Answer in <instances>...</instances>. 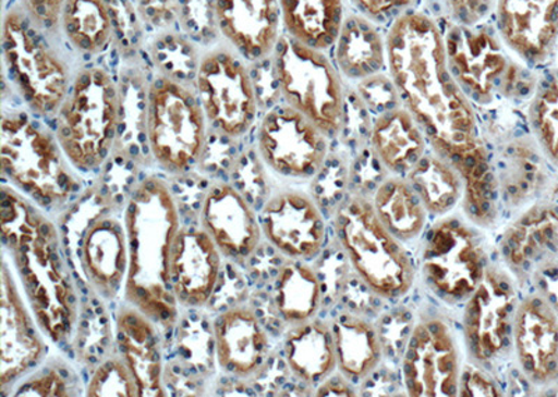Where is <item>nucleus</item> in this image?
<instances>
[{"label": "nucleus", "instance_id": "14", "mask_svg": "<svg viewBox=\"0 0 558 397\" xmlns=\"http://www.w3.org/2000/svg\"><path fill=\"white\" fill-rule=\"evenodd\" d=\"M331 138L288 103L264 113L256 128V156L262 165L289 183L305 185L322 175Z\"/></svg>", "mask_w": 558, "mask_h": 397}, {"label": "nucleus", "instance_id": "39", "mask_svg": "<svg viewBox=\"0 0 558 397\" xmlns=\"http://www.w3.org/2000/svg\"><path fill=\"white\" fill-rule=\"evenodd\" d=\"M179 27L194 42L208 48L222 41L218 32L214 0H178Z\"/></svg>", "mask_w": 558, "mask_h": 397}, {"label": "nucleus", "instance_id": "41", "mask_svg": "<svg viewBox=\"0 0 558 397\" xmlns=\"http://www.w3.org/2000/svg\"><path fill=\"white\" fill-rule=\"evenodd\" d=\"M357 94L363 106L376 116L388 109L402 106L400 94L390 73H378L376 76L362 79L357 83Z\"/></svg>", "mask_w": 558, "mask_h": 397}, {"label": "nucleus", "instance_id": "34", "mask_svg": "<svg viewBox=\"0 0 558 397\" xmlns=\"http://www.w3.org/2000/svg\"><path fill=\"white\" fill-rule=\"evenodd\" d=\"M61 38L78 57L97 58L107 52L114 36L109 0H68L61 17Z\"/></svg>", "mask_w": 558, "mask_h": 397}, {"label": "nucleus", "instance_id": "17", "mask_svg": "<svg viewBox=\"0 0 558 397\" xmlns=\"http://www.w3.org/2000/svg\"><path fill=\"white\" fill-rule=\"evenodd\" d=\"M263 236L288 260L311 262L328 241L326 218L305 190L283 188L268 198L260 213Z\"/></svg>", "mask_w": 558, "mask_h": 397}, {"label": "nucleus", "instance_id": "29", "mask_svg": "<svg viewBox=\"0 0 558 397\" xmlns=\"http://www.w3.org/2000/svg\"><path fill=\"white\" fill-rule=\"evenodd\" d=\"M283 359L298 381L318 388L338 371L331 322L316 317L289 326L283 339Z\"/></svg>", "mask_w": 558, "mask_h": 397}, {"label": "nucleus", "instance_id": "7", "mask_svg": "<svg viewBox=\"0 0 558 397\" xmlns=\"http://www.w3.org/2000/svg\"><path fill=\"white\" fill-rule=\"evenodd\" d=\"M2 220L16 226L35 256L38 271L22 276L23 289L32 302L38 325L53 340L69 334L76 320L77 299L72 277L59 256L58 233L33 206L12 188L2 191Z\"/></svg>", "mask_w": 558, "mask_h": 397}, {"label": "nucleus", "instance_id": "46", "mask_svg": "<svg viewBox=\"0 0 558 397\" xmlns=\"http://www.w3.org/2000/svg\"><path fill=\"white\" fill-rule=\"evenodd\" d=\"M136 8L142 23L156 28L157 33L179 26L178 0H143Z\"/></svg>", "mask_w": 558, "mask_h": 397}, {"label": "nucleus", "instance_id": "18", "mask_svg": "<svg viewBox=\"0 0 558 397\" xmlns=\"http://www.w3.org/2000/svg\"><path fill=\"white\" fill-rule=\"evenodd\" d=\"M512 361L532 388L558 384V311L541 291L523 293L518 305Z\"/></svg>", "mask_w": 558, "mask_h": 397}, {"label": "nucleus", "instance_id": "2", "mask_svg": "<svg viewBox=\"0 0 558 397\" xmlns=\"http://www.w3.org/2000/svg\"><path fill=\"white\" fill-rule=\"evenodd\" d=\"M171 188L148 178L132 193L124 227L129 238L126 300L149 320L171 322L179 305L171 281V256L181 227Z\"/></svg>", "mask_w": 558, "mask_h": 397}, {"label": "nucleus", "instance_id": "13", "mask_svg": "<svg viewBox=\"0 0 558 397\" xmlns=\"http://www.w3.org/2000/svg\"><path fill=\"white\" fill-rule=\"evenodd\" d=\"M522 295L515 277L493 261L462 307L460 332L468 361L496 376L512 361V334Z\"/></svg>", "mask_w": 558, "mask_h": 397}, {"label": "nucleus", "instance_id": "42", "mask_svg": "<svg viewBox=\"0 0 558 397\" xmlns=\"http://www.w3.org/2000/svg\"><path fill=\"white\" fill-rule=\"evenodd\" d=\"M68 0H17L20 9L47 36L61 39V17Z\"/></svg>", "mask_w": 558, "mask_h": 397}, {"label": "nucleus", "instance_id": "10", "mask_svg": "<svg viewBox=\"0 0 558 397\" xmlns=\"http://www.w3.org/2000/svg\"><path fill=\"white\" fill-rule=\"evenodd\" d=\"M208 132L194 88L157 73L148 86L146 142L158 166L169 175L191 172L206 153Z\"/></svg>", "mask_w": 558, "mask_h": 397}, {"label": "nucleus", "instance_id": "26", "mask_svg": "<svg viewBox=\"0 0 558 397\" xmlns=\"http://www.w3.org/2000/svg\"><path fill=\"white\" fill-rule=\"evenodd\" d=\"M368 141L378 166L391 176L407 177L430 150L421 124L403 106L373 119Z\"/></svg>", "mask_w": 558, "mask_h": 397}, {"label": "nucleus", "instance_id": "16", "mask_svg": "<svg viewBox=\"0 0 558 397\" xmlns=\"http://www.w3.org/2000/svg\"><path fill=\"white\" fill-rule=\"evenodd\" d=\"M501 264L515 277L522 291L558 264V200L555 195L517 212L497 243Z\"/></svg>", "mask_w": 558, "mask_h": 397}, {"label": "nucleus", "instance_id": "6", "mask_svg": "<svg viewBox=\"0 0 558 397\" xmlns=\"http://www.w3.org/2000/svg\"><path fill=\"white\" fill-rule=\"evenodd\" d=\"M421 241L417 276L423 287L438 305L462 309L493 262L486 231L457 211L432 221Z\"/></svg>", "mask_w": 558, "mask_h": 397}, {"label": "nucleus", "instance_id": "30", "mask_svg": "<svg viewBox=\"0 0 558 397\" xmlns=\"http://www.w3.org/2000/svg\"><path fill=\"white\" fill-rule=\"evenodd\" d=\"M333 63L349 82L359 83L376 76L388 66L387 38H383L380 29L371 20L361 14H349L333 45Z\"/></svg>", "mask_w": 558, "mask_h": 397}, {"label": "nucleus", "instance_id": "9", "mask_svg": "<svg viewBox=\"0 0 558 397\" xmlns=\"http://www.w3.org/2000/svg\"><path fill=\"white\" fill-rule=\"evenodd\" d=\"M279 97L312 121L331 140L345 133L348 94L336 63L282 34L272 53Z\"/></svg>", "mask_w": 558, "mask_h": 397}, {"label": "nucleus", "instance_id": "24", "mask_svg": "<svg viewBox=\"0 0 558 397\" xmlns=\"http://www.w3.org/2000/svg\"><path fill=\"white\" fill-rule=\"evenodd\" d=\"M2 389L19 381L43 359V337L38 335L26 302L20 295L13 272L3 258L2 268Z\"/></svg>", "mask_w": 558, "mask_h": 397}, {"label": "nucleus", "instance_id": "49", "mask_svg": "<svg viewBox=\"0 0 558 397\" xmlns=\"http://www.w3.org/2000/svg\"><path fill=\"white\" fill-rule=\"evenodd\" d=\"M556 58H557V61H558V49H557V57Z\"/></svg>", "mask_w": 558, "mask_h": 397}, {"label": "nucleus", "instance_id": "32", "mask_svg": "<svg viewBox=\"0 0 558 397\" xmlns=\"http://www.w3.org/2000/svg\"><path fill=\"white\" fill-rule=\"evenodd\" d=\"M287 36L326 52L340 36L345 9L343 0H279Z\"/></svg>", "mask_w": 558, "mask_h": 397}, {"label": "nucleus", "instance_id": "28", "mask_svg": "<svg viewBox=\"0 0 558 397\" xmlns=\"http://www.w3.org/2000/svg\"><path fill=\"white\" fill-rule=\"evenodd\" d=\"M331 330L338 372L359 389L383 364L386 345L381 332L371 318L352 310L337 312Z\"/></svg>", "mask_w": 558, "mask_h": 397}, {"label": "nucleus", "instance_id": "27", "mask_svg": "<svg viewBox=\"0 0 558 397\" xmlns=\"http://www.w3.org/2000/svg\"><path fill=\"white\" fill-rule=\"evenodd\" d=\"M80 258L93 289L105 299L117 296L131 260L126 227L113 218H99L84 236Z\"/></svg>", "mask_w": 558, "mask_h": 397}, {"label": "nucleus", "instance_id": "5", "mask_svg": "<svg viewBox=\"0 0 558 397\" xmlns=\"http://www.w3.org/2000/svg\"><path fill=\"white\" fill-rule=\"evenodd\" d=\"M2 52L4 82L34 116L52 121L78 71L59 39L41 32L14 3L3 14Z\"/></svg>", "mask_w": 558, "mask_h": 397}, {"label": "nucleus", "instance_id": "37", "mask_svg": "<svg viewBox=\"0 0 558 397\" xmlns=\"http://www.w3.org/2000/svg\"><path fill=\"white\" fill-rule=\"evenodd\" d=\"M526 121L533 140L558 172V69H547L537 78Z\"/></svg>", "mask_w": 558, "mask_h": 397}, {"label": "nucleus", "instance_id": "48", "mask_svg": "<svg viewBox=\"0 0 558 397\" xmlns=\"http://www.w3.org/2000/svg\"><path fill=\"white\" fill-rule=\"evenodd\" d=\"M132 2L140 3V2H143V0H132Z\"/></svg>", "mask_w": 558, "mask_h": 397}, {"label": "nucleus", "instance_id": "12", "mask_svg": "<svg viewBox=\"0 0 558 397\" xmlns=\"http://www.w3.org/2000/svg\"><path fill=\"white\" fill-rule=\"evenodd\" d=\"M251 66L226 41L203 49L193 88L216 136L239 140L256 124L260 98Z\"/></svg>", "mask_w": 558, "mask_h": 397}, {"label": "nucleus", "instance_id": "20", "mask_svg": "<svg viewBox=\"0 0 558 397\" xmlns=\"http://www.w3.org/2000/svg\"><path fill=\"white\" fill-rule=\"evenodd\" d=\"M218 32L251 64L267 61L281 38L279 0H214Z\"/></svg>", "mask_w": 558, "mask_h": 397}, {"label": "nucleus", "instance_id": "45", "mask_svg": "<svg viewBox=\"0 0 558 397\" xmlns=\"http://www.w3.org/2000/svg\"><path fill=\"white\" fill-rule=\"evenodd\" d=\"M502 385L498 376L492 374L485 369H481L470 361H465L463 367L460 392L458 396H505Z\"/></svg>", "mask_w": 558, "mask_h": 397}, {"label": "nucleus", "instance_id": "40", "mask_svg": "<svg viewBox=\"0 0 558 397\" xmlns=\"http://www.w3.org/2000/svg\"><path fill=\"white\" fill-rule=\"evenodd\" d=\"M87 394L88 396H142L131 367L119 360L105 362L93 376Z\"/></svg>", "mask_w": 558, "mask_h": 397}, {"label": "nucleus", "instance_id": "35", "mask_svg": "<svg viewBox=\"0 0 558 397\" xmlns=\"http://www.w3.org/2000/svg\"><path fill=\"white\" fill-rule=\"evenodd\" d=\"M432 221L460 211L465 193L461 172L432 148L407 175Z\"/></svg>", "mask_w": 558, "mask_h": 397}, {"label": "nucleus", "instance_id": "11", "mask_svg": "<svg viewBox=\"0 0 558 397\" xmlns=\"http://www.w3.org/2000/svg\"><path fill=\"white\" fill-rule=\"evenodd\" d=\"M465 361L460 330L437 307H425L403 340L402 389L412 397H457Z\"/></svg>", "mask_w": 558, "mask_h": 397}, {"label": "nucleus", "instance_id": "38", "mask_svg": "<svg viewBox=\"0 0 558 397\" xmlns=\"http://www.w3.org/2000/svg\"><path fill=\"white\" fill-rule=\"evenodd\" d=\"M203 48L177 28L159 32L149 45L157 73L193 87Z\"/></svg>", "mask_w": 558, "mask_h": 397}, {"label": "nucleus", "instance_id": "36", "mask_svg": "<svg viewBox=\"0 0 558 397\" xmlns=\"http://www.w3.org/2000/svg\"><path fill=\"white\" fill-rule=\"evenodd\" d=\"M148 317L137 309H124L119 315V340L126 364L136 376L142 396L158 395L161 380V356Z\"/></svg>", "mask_w": 558, "mask_h": 397}, {"label": "nucleus", "instance_id": "4", "mask_svg": "<svg viewBox=\"0 0 558 397\" xmlns=\"http://www.w3.org/2000/svg\"><path fill=\"white\" fill-rule=\"evenodd\" d=\"M51 122L64 156L76 171H99L121 140L123 99L119 83L102 66L80 67Z\"/></svg>", "mask_w": 558, "mask_h": 397}, {"label": "nucleus", "instance_id": "25", "mask_svg": "<svg viewBox=\"0 0 558 397\" xmlns=\"http://www.w3.org/2000/svg\"><path fill=\"white\" fill-rule=\"evenodd\" d=\"M214 339L219 367L236 379H251L266 365L270 337L256 311L235 307L222 312L214 322Z\"/></svg>", "mask_w": 558, "mask_h": 397}, {"label": "nucleus", "instance_id": "15", "mask_svg": "<svg viewBox=\"0 0 558 397\" xmlns=\"http://www.w3.org/2000/svg\"><path fill=\"white\" fill-rule=\"evenodd\" d=\"M441 33L448 69L458 86L473 106L490 107L501 96L514 61L497 29L483 23L468 27L447 22Z\"/></svg>", "mask_w": 558, "mask_h": 397}, {"label": "nucleus", "instance_id": "33", "mask_svg": "<svg viewBox=\"0 0 558 397\" xmlns=\"http://www.w3.org/2000/svg\"><path fill=\"white\" fill-rule=\"evenodd\" d=\"M272 305L289 326L302 324L322 310V277L305 261L289 260L278 268L271 283Z\"/></svg>", "mask_w": 558, "mask_h": 397}, {"label": "nucleus", "instance_id": "3", "mask_svg": "<svg viewBox=\"0 0 558 397\" xmlns=\"http://www.w3.org/2000/svg\"><path fill=\"white\" fill-rule=\"evenodd\" d=\"M332 225L343 256L368 291L391 302L410 295L417 277L415 261L384 226L371 197L348 193L333 211Z\"/></svg>", "mask_w": 558, "mask_h": 397}, {"label": "nucleus", "instance_id": "19", "mask_svg": "<svg viewBox=\"0 0 558 397\" xmlns=\"http://www.w3.org/2000/svg\"><path fill=\"white\" fill-rule=\"evenodd\" d=\"M496 29L518 61L536 71L557 57L558 0H497Z\"/></svg>", "mask_w": 558, "mask_h": 397}, {"label": "nucleus", "instance_id": "47", "mask_svg": "<svg viewBox=\"0 0 558 397\" xmlns=\"http://www.w3.org/2000/svg\"><path fill=\"white\" fill-rule=\"evenodd\" d=\"M356 390V386L337 371L336 374L318 386L317 396H357Z\"/></svg>", "mask_w": 558, "mask_h": 397}, {"label": "nucleus", "instance_id": "21", "mask_svg": "<svg viewBox=\"0 0 558 397\" xmlns=\"http://www.w3.org/2000/svg\"><path fill=\"white\" fill-rule=\"evenodd\" d=\"M202 227L214 238L223 257L246 260L263 237L260 218L236 187L216 183L202 203Z\"/></svg>", "mask_w": 558, "mask_h": 397}, {"label": "nucleus", "instance_id": "8", "mask_svg": "<svg viewBox=\"0 0 558 397\" xmlns=\"http://www.w3.org/2000/svg\"><path fill=\"white\" fill-rule=\"evenodd\" d=\"M0 158L3 175L39 206L63 202L80 190L78 177L51 126L28 112L3 109Z\"/></svg>", "mask_w": 558, "mask_h": 397}, {"label": "nucleus", "instance_id": "22", "mask_svg": "<svg viewBox=\"0 0 558 397\" xmlns=\"http://www.w3.org/2000/svg\"><path fill=\"white\" fill-rule=\"evenodd\" d=\"M222 256L203 227L179 231L171 256V281L179 305L192 309L207 305L219 283Z\"/></svg>", "mask_w": 558, "mask_h": 397}, {"label": "nucleus", "instance_id": "1", "mask_svg": "<svg viewBox=\"0 0 558 397\" xmlns=\"http://www.w3.org/2000/svg\"><path fill=\"white\" fill-rule=\"evenodd\" d=\"M388 73L402 106L433 151L463 173L492 162L473 103L448 69L445 41L430 14L408 13L387 34Z\"/></svg>", "mask_w": 558, "mask_h": 397}, {"label": "nucleus", "instance_id": "44", "mask_svg": "<svg viewBox=\"0 0 558 397\" xmlns=\"http://www.w3.org/2000/svg\"><path fill=\"white\" fill-rule=\"evenodd\" d=\"M497 0H440L447 22L460 26H477L490 16Z\"/></svg>", "mask_w": 558, "mask_h": 397}, {"label": "nucleus", "instance_id": "31", "mask_svg": "<svg viewBox=\"0 0 558 397\" xmlns=\"http://www.w3.org/2000/svg\"><path fill=\"white\" fill-rule=\"evenodd\" d=\"M371 201L384 226L405 246L421 241L432 223L425 203L407 177L387 175L378 183Z\"/></svg>", "mask_w": 558, "mask_h": 397}, {"label": "nucleus", "instance_id": "23", "mask_svg": "<svg viewBox=\"0 0 558 397\" xmlns=\"http://www.w3.org/2000/svg\"><path fill=\"white\" fill-rule=\"evenodd\" d=\"M551 169L532 136L508 142L495 165L502 207L520 212L533 202L555 195Z\"/></svg>", "mask_w": 558, "mask_h": 397}, {"label": "nucleus", "instance_id": "43", "mask_svg": "<svg viewBox=\"0 0 558 397\" xmlns=\"http://www.w3.org/2000/svg\"><path fill=\"white\" fill-rule=\"evenodd\" d=\"M361 16L376 26H387L415 10L417 0H351Z\"/></svg>", "mask_w": 558, "mask_h": 397}]
</instances>
